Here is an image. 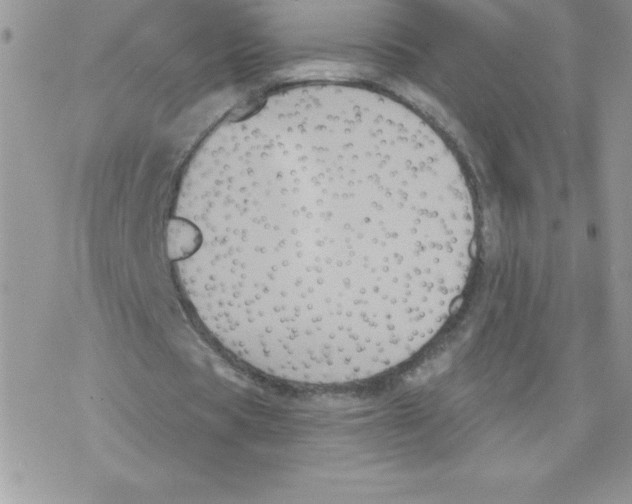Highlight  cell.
Wrapping results in <instances>:
<instances>
[{"label": "cell", "instance_id": "cell-1", "mask_svg": "<svg viewBox=\"0 0 632 504\" xmlns=\"http://www.w3.org/2000/svg\"><path fill=\"white\" fill-rule=\"evenodd\" d=\"M304 140L229 161L167 253L234 358L286 381L344 383L437 329L465 252L404 163L368 143Z\"/></svg>", "mask_w": 632, "mask_h": 504}]
</instances>
